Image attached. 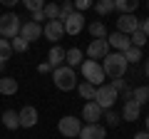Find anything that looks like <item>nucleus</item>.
Instances as JSON below:
<instances>
[{"label": "nucleus", "instance_id": "nucleus-27", "mask_svg": "<svg viewBox=\"0 0 149 139\" xmlns=\"http://www.w3.org/2000/svg\"><path fill=\"white\" fill-rule=\"evenodd\" d=\"M10 55H13V47H10V40H5V38H0V60H3V62H8V60H10Z\"/></svg>", "mask_w": 149, "mask_h": 139}, {"label": "nucleus", "instance_id": "nucleus-25", "mask_svg": "<svg viewBox=\"0 0 149 139\" xmlns=\"http://www.w3.org/2000/svg\"><path fill=\"white\" fill-rule=\"evenodd\" d=\"M129 42H132V47L142 50L144 45H147V38H144V32H142V30H137V32H132V35H129Z\"/></svg>", "mask_w": 149, "mask_h": 139}, {"label": "nucleus", "instance_id": "nucleus-31", "mask_svg": "<svg viewBox=\"0 0 149 139\" xmlns=\"http://www.w3.org/2000/svg\"><path fill=\"white\" fill-rule=\"evenodd\" d=\"M72 13H74V5H72V3H62V5H60V15H57V20L65 22L70 15H72Z\"/></svg>", "mask_w": 149, "mask_h": 139}, {"label": "nucleus", "instance_id": "nucleus-23", "mask_svg": "<svg viewBox=\"0 0 149 139\" xmlns=\"http://www.w3.org/2000/svg\"><path fill=\"white\" fill-rule=\"evenodd\" d=\"M77 92H80L82 99L92 102V99H95V95H97V87H92L90 82H82V85H77Z\"/></svg>", "mask_w": 149, "mask_h": 139}, {"label": "nucleus", "instance_id": "nucleus-42", "mask_svg": "<svg viewBox=\"0 0 149 139\" xmlns=\"http://www.w3.org/2000/svg\"><path fill=\"white\" fill-rule=\"evenodd\" d=\"M3 70H5V62H3V60H0V72H3Z\"/></svg>", "mask_w": 149, "mask_h": 139}, {"label": "nucleus", "instance_id": "nucleus-35", "mask_svg": "<svg viewBox=\"0 0 149 139\" xmlns=\"http://www.w3.org/2000/svg\"><path fill=\"white\" fill-rule=\"evenodd\" d=\"M109 85H112V87H114V90H117V92H122V90H124V87H127V80H112V82H109Z\"/></svg>", "mask_w": 149, "mask_h": 139}, {"label": "nucleus", "instance_id": "nucleus-41", "mask_svg": "<svg viewBox=\"0 0 149 139\" xmlns=\"http://www.w3.org/2000/svg\"><path fill=\"white\" fill-rule=\"evenodd\" d=\"M144 75H147V80H149V57H147V65H144Z\"/></svg>", "mask_w": 149, "mask_h": 139}, {"label": "nucleus", "instance_id": "nucleus-18", "mask_svg": "<svg viewBox=\"0 0 149 139\" xmlns=\"http://www.w3.org/2000/svg\"><path fill=\"white\" fill-rule=\"evenodd\" d=\"M85 62V55H82V50L80 47H70L67 52H65V65H67V67H77V65H82Z\"/></svg>", "mask_w": 149, "mask_h": 139}, {"label": "nucleus", "instance_id": "nucleus-43", "mask_svg": "<svg viewBox=\"0 0 149 139\" xmlns=\"http://www.w3.org/2000/svg\"><path fill=\"white\" fill-rule=\"evenodd\" d=\"M144 132H149V114H147V129H144Z\"/></svg>", "mask_w": 149, "mask_h": 139}, {"label": "nucleus", "instance_id": "nucleus-34", "mask_svg": "<svg viewBox=\"0 0 149 139\" xmlns=\"http://www.w3.org/2000/svg\"><path fill=\"white\" fill-rule=\"evenodd\" d=\"M72 5H74V13H85V10L92 8V3H90V0H74Z\"/></svg>", "mask_w": 149, "mask_h": 139}, {"label": "nucleus", "instance_id": "nucleus-30", "mask_svg": "<svg viewBox=\"0 0 149 139\" xmlns=\"http://www.w3.org/2000/svg\"><path fill=\"white\" fill-rule=\"evenodd\" d=\"M124 60H127V65H137L139 60H142V50H137V47H129L127 52H124Z\"/></svg>", "mask_w": 149, "mask_h": 139}, {"label": "nucleus", "instance_id": "nucleus-1", "mask_svg": "<svg viewBox=\"0 0 149 139\" xmlns=\"http://www.w3.org/2000/svg\"><path fill=\"white\" fill-rule=\"evenodd\" d=\"M102 70H104V77H112V80H122L124 75H127V60H124V55L119 52H109L104 57V65H102Z\"/></svg>", "mask_w": 149, "mask_h": 139}, {"label": "nucleus", "instance_id": "nucleus-32", "mask_svg": "<svg viewBox=\"0 0 149 139\" xmlns=\"http://www.w3.org/2000/svg\"><path fill=\"white\" fill-rule=\"evenodd\" d=\"M104 122H107V127H117V124L122 122V117H119L114 109H107L104 112Z\"/></svg>", "mask_w": 149, "mask_h": 139}, {"label": "nucleus", "instance_id": "nucleus-8", "mask_svg": "<svg viewBox=\"0 0 149 139\" xmlns=\"http://www.w3.org/2000/svg\"><path fill=\"white\" fill-rule=\"evenodd\" d=\"M107 55H109V45H107V40H92V42L87 45V57L95 60V62L104 60Z\"/></svg>", "mask_w": 149, "mask_h": 139}, {"label": "nucleus", "instance_id": "nucleus-33", "mask_svg": "<svg viewBox=\"0 0 149 139\" xmlns=\"http://www.w3.org/2000/svg\"><path fill=\"white\" fill-rule=\"evenodd\" d=\"M25 8L30 13H37V10H42V8H45V3H42V0H25Z\"/></svg>", "mask_w": 149, "mask_h": 139}, {"label": "nucleus", "instance_id": "nucleus-40", "mask_svg": "<svg viewBox=\"0 0 149 139\" xmlns=\"http://www.w3.org/2000/svg\"><path fill=\"white\" fill-rule=\"evenodd\" d=\"M134 139H149V132H137V134H134Z\"/></svg>", "mask_w": 149, "mask_h": 139}, {"label": "nucleus", "instance_id": "nucleus-7", "mask_svg": "<svg viewBox=\"0 0 149 139\" xmlns=\"http://www.w3.org/2000/svg\"><path fill=\"white\" fill-rule=\"evenodd\" d=\"M42 35H45V40H50V42H57V40L65 38V25L60 20H47L45 27H42Z\"/></svg>", "mask_w": 149, "mask_h": 139}, {"label": "nucleus", "instance_id": "nucleus-3", "mask_svg": "<svg viewBox=\"0 0 149 139\" xmlns=\"http://www.w3.org/2000/svg\"><path fill=\"white\" fill-rule=\"evenodd\" d=\"M80 67H82V75H85V82H90L92 87H102V85H104V70H102L100 62H95V60H85Z\"/></svg>", "mask_w": 149, "mask_h": 139}, {"label": "nucleus", "instance_id": "nucleus-10", "mask_svg": "<svg viewBox=\"0 0 149 139\" xmlns=\"http://www.w3.org/2000/svg\"><path fill=\"white\" fill-rule=\"evenodd\" d=\"M107 45H109V47H114L119 55H124L129 47H132L129 38H127V35H122V32H112V35H107Z\"/></svg>", "mask_w": 149, "mask_h": 139}, {"label": "nucleus", "instance_id": "nucleus-38", "mask_svg": "<svg viewBox=\"0 0 149 139\" xmlns=\"http://www.w3.org/2000/svg\"><path fill=\"white\" fill-rule=\"evenodd\" d=\"M37 70H40V72H42V75H47V72H52V67H50L47 62H42V65H40V67H37Z\"/></svg>", "mask_w": 149, "mask_h": 139}, {"label": "nucleus", "instance_id": "nucleus-36", "mask_svg": "<svg viewBox=\"0 0 149 139\" xmlns=\"http://www.w3.org/2000/svg\"><path fill=\"white\" fill-rule=\"evenodd\" d=\"M42 20H45V13H42V10H37V13H32V20H30V22H35V25H40Z\"/></svg>", "mask_w": 149, "mask_h": 139}, {"label": "nucleus", "instance_id": "nucleus-21", "mask_svg": "<svg viewBox=\"0 0 149 139\" xmlns=\"http://www.w3.org/2000/svg\"><path fill=\"white\" fill-rule=\"evenodd\" d=\"M15 92H17L15 77H0V95H15Z\"/></svg>", "mask_w": 149, "mask_h": 139}, {"label": "nucleus", "instance_id": "nucleus-4", "mask_svg": "<svg viewBox=\"0 0 149 139\" xmlns=\"http://www.w3.org/2000/svg\"><path fill=\"white\" fill-rule=\"evenodd\" d=\"M20 17L15 15V13H5V15H0V38L5 40H13L20 35Z\"/></svg>", "mask_w": 149, "mask_h": 139}, {"label": "nucleus", "instance_id": "nucleus-22", "mask_svg": "<svg viewBox=\"0 0 149 139\" xmlns=\"http://www.w3.org/2000/svg\"><path fill=\"white\" fill-rule=\"evenodd\" d=\"M90 35H92L95 40H107V27H104V22H102V20H95V22L90 25Z\"/></svg>", "mask_w": 149, "mask_h": 139}, {"label": "nucleus", "instance_id": "nucleus-5", "mask_svg": "<svg viewBox=\"0 0 149 139\" xmlns=\"http://www.w3.org/2000/svg\"><path fill=\"white\" fill-rule=\"evenodd\" d=\"M117 97H119V92L114 90L112 85H102V87H97V95H95V102L102 107V112H107V109H112L114 107V102H117Z\"/></svg>", "mask_w": 149, "mask_h": 139}, {"label": "nucleus", "instance_id": "nucleus-16", "mask_svg": "<svg viewBox=\"0 0 149 139\" xmlns=\"http://www.w3.org/2000/svg\"><path fill=\"white\" fill-rule=\"evenodd\" d=\"M139 114H142V107H139L134 99H127V102H124V109H122V114H119V117H122L124 122H137Z\"/></svg>", "mask_w": 149, "mask_h": 139}, {"label": "nucleus", "instance_id": "nucleus-24", "mask_svg": "<svg viewBox=\"0 0 149 139\" xmlns=\"http://www.w3.org/2000/svg\"><path fill=\"white\" fill-rule=\"evenodd\" d=\"M132 99L134 102H137V104H139V107H142V104H144V102H149V87H134V90H132Z\"/></svg>", "mask_w": 149, "mask_h": 139}, {"label": "nucleus", "instance_id": "nucleus-29", "mask_svg": "<svg viewBox=\"0 0 149 139\" xmlns=\"http://www.w3.org/2000/svg\"><path fill=\"white\" fill-rule=\"evenodd\" d=\"M10 47H13V52H27L30 42H25V40L17 35V38H13V40H10Z\"/></svg>", "mask_w": 149, "mask_h": 139}, {"label": "nucleus", "instance_id": "nucleus-37", "mask_svg": "<svg viewBox=\"0 0 149 139\" xmlns=\"http://www.w3.org/2000/svg\"><path fill=\"white\" fill-rule=\"evenodd\" d=\"M139 30L144 32V38H149V17H144V22H139Z\"/></svg>", "mask_w": 149, "mask_h": 139}, {"label": "nucleus", "instance_id": "nucleus-14", "mask_svg": "<svg viewBox=\"0 0 149 139\" xmlns=\"http://www.w3.org/2000/svg\"><path fill=\"white\" fill-rule=\"evenodd\" d=\"M80 139H107V129L102 124H85L80 129Z\"/></svg>", "mask_w": 149, "mask_h": 139}, {"label": "nucleus", "instance_id": "nucleus-11", "mask_svg": "<svg viewBox=\"0 0 149 139\" xmlns=\"http://www.w3.org/2000/svg\"><path fill=\"white\" fill-rule=\"evenodd\" d=\"M20 38L25 42H32V40H40L42 38V25H35V22H22L20 25Z\"/></svg>", "mask_w": 149, "mask_h": 139}, {"label": "nucleus", "instance_id": "nucleus-44", "mask_svg": "<svg viewBox=\"0 0 149 139\" xmlns=\"http://www.w3.org/2000/svg\"><path fill=\"white\" fill-rule=\"evenodd\" d=\"M147 10H149V3H147Z\"/></svg>", "mask_w": 149, "mask_h": 139}, {"label": "nucleus", "instance_id": "nucleus-28", "mask_svg": "<svg viewBox=\"0 0 149 139\" xmlns=\"http://www.w3.org/2000/svg\"><path fill=\"white\" fill-rule=\"evenodd\" d=\"M95 10L100 15H107V13L114 10V0H100V3H95Z\"/></svg>", "mask_w": 149, "mask_h": 139}, {"label": "nucleus", "instance_id": "nucleus-19", "mask_svg": "<svg viewBox=\"0 0 149 139\" xmlns=\"http://www.w3.org/2000/svg\"><path fill=\"white\" fill-rule=\"evenodd\" d=\"M137 8H139L137 0H114V10H119V15H134Z\"/></svg>", "mask_w": 149, "mask_h": 139}, {"label": "nucleus", "instance_id": "nucleus-17", "mask_svg": "<svg viewBox=\"0 0 149 139\" xmlns=\"http://www.w3.org/2000/svg\"><path fill=\"white\" fill-rule=\"evenodd\" d=\"M65 52H67V50H62L60 45H52V50H50V55H47V65L52 70L62 67V65H65Z\"/></svg>", "mask_w": 149, "mask_h": 139}, {"label": "nucleus", "instance_id": "nucleus-26", "mask_svg": "<svg viewBox=\"0 0 149 139\" xmlns=\"http://www.w3.org/2000/svg\"><path fill=\"white\" fill-rule=\"evenodd\" d=\"M42 13H45V20H57V15H60V5H57V3H47V5L42 8Z\"/></svg>", "mask_w": 149, "mask_h": 139}, {"label": "nucleus", "instance_id": "nucleus-9", "mask_svg": "<svg viewBox=\"0 0 149 139\" xmlns=\"http://www.w3.org/2000/svg\"><path fill=\"white\" fill-rule=\"evenodd\" d=\"M102 107L97 104L95 99L92 102H85V107H82V119H87V124H100V119H102Z\"/></svg>", "mask_w": 149, "mask_h": 139}, {"label": "nucleus", "instance_id": "nucleus-39", "mask_svg": "<svg viewBox=\"0 0 149 139\" xmlns=\"http://www.w3.org/2000/svg\"><path fill=\"white\" fill-rule=\"evenodd\" d=\"M122 95H124V102H127V99H132V87H124V90H122Z\"/></svg>", "mask_w": 149, "mask_h": 139}, {"label": "nucleus", "instance_id": "nucleus-20", "mask_svg": "<svg viewBox=\"0 0 149 139\" xmlns=\"http://www.w3.org/2000/svg\"><path fill=\"white\" fill-rule=\"evenodd\" d=\"M3 124H5V129H20V117H17L15 109H5L3 112Z\"/></svg>", "mask_w": 149, "mask_h": 139}, {"label": "nucleus", "instance_id": "nucleus-12", "mask_svg": "<svg viewBox=\"0 0 149 139\" xmlns=\"http://www.w3.org/2000/svg\"><path fill=\"white\" fill-rule=\"evenodd\" d=\"M139 30V20L134 15H119V20H117V32H122V35H132V32H137Z\"/></svg>", "mask_w": 149, "mask_h": 139}, {"label": "nucleus", "instance_id": "nucleus-13", "mask_svg": "<svg viewBox=\"0 0 149 139\" xmlns=\"http://www.w3.org/2000/svg\"><path fill=\"white\" fill-rule=\"evenodd\" d=\"M62 25H65V32H67V35H80V30L85 27V15H82V13H72Z\"/></svg>", "mask_w": 149, "mask_h": 139}, {"label": "nucleus", "instance_id": "nucleus-6", "mask_svg": "<svg viewBox=\"0 0 149 139\" xmlns=\"http://www.w3.org/2000/svg\"><path fill=\"white\" fill-rule=\"evenodd\" d=\"M57 129H60V134H62V137H67V139H74V137H80L82 122H80L77 117H72V114H65V117L57 122Z\"/></svg>", "mask_w": 149, "mask_h": 139}, {"label": "nucleus", "instance_id": "nucleus-15", "mask_svg": "<svg viewBox=\"0 0 149 139\" xmlns=\"http://www.w3.org/2000/svg\"><path fill=\"white\" fill-rule=\"evenodd\" d=\"M17 117H20V127L30 129V127H35V124H37V109L30 107V104H25V107L17 112Z\"/></svg>", "mask_w": 149, "mask_h": 139}, {"label": "nucleus", "instance_id": "nucleus-2", "mask_svg": "<svg viewBox=\"0 0 149 139\" xmlns=\"http://www.w3.org/2000/svg\"><path fill=\"white\" fill-rule=\"evenodd\" d=\"M52 80H55V87L62 92H70V90H77V75H74V70L62 65V67L52 70Z\"/></svg>", "mask_w": 149, "mask_h": 139}]
</instances>
